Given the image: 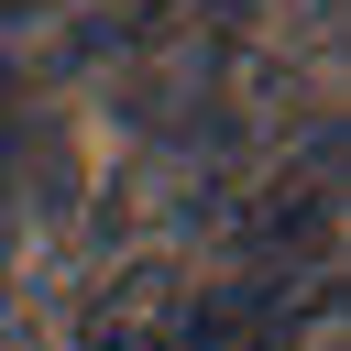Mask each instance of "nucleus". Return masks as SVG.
<instances>
[{"instance_id":"obj_1","label":"nucleus","mask_w":351,"mask_h":351,"mask_svg":"<svg viewBox=\"0 0 351 351\" xmlns=\"http://www.w3.org/2000/svg\"><path fill=\"white\" fill-rule=\"evenodd\" d=\"M186 318H197V296H186L176 263H121V274L88 296L77 351H186Z\"/></svg>"}]
</instances>
